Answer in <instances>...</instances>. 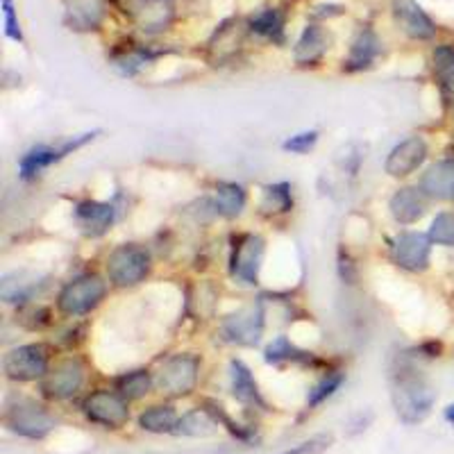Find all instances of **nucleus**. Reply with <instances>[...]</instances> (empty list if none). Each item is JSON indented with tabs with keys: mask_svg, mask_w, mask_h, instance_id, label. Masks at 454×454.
<instances>
[{
	"mask_svg": "<svg viewBox=\"0 0 454 454\" xmlns=\"http://www.w3.org/2000/svg\"><path fill=\"white\" fill-rule=\"evenodd\" d=\"M391 400L397 419L404 425H419L432 413L436 393L419 371L403 366L393 375Z\"/></svg>",
	"mask_w": 454,
	"mask_h": 454,
	"instance_id": "f257e3e1",
	"label": "nucleus"
},
{
	"mask_svg": "<svg viewBox=\"0 0 454 454\" xmlns=\"http://www.w3.org/2000/svg\"><path fill=\"white\" fill-rule=\"evenodd\" d=\"M153 269V257L148 248L139 243H123L114 248L107 257V278L119 289H132L144 282Z\"/></svg>",
	"mask_w": 454,
	"mask_h": 454,
	"instance_id": "f03ea898",
	"label": "nucleus"
},
{
	"mask_svg": "<svg viewBox=\"0 0 454 454\" xmlns=\"http://www.w3.org/2000/svg\"><path fill=\"white\" fill-rule=\"evenodd\" d=\"M107 295V282L98 273H84L67 282L57 295V309L78 318L100 305Z\"/></svg>",
	"mask_w": 454,
	"mask_h": 454,
	"instance_id": "7ed1b4c3",
	"label": "nucleus"
},
{
	"mask_svg": "<svg viewBox=\"0 0 454 454\" xmlns=\"http://www.w3.org/2000/svg\"><path fill=\"white\" fill-rule=\"evenodd\" d=\"M5 425L23 439L42 441L55 429V419L43 404H39L32 397L19 395L7 404Z\"/></svg>",
	"mask_w": 454,
	"mask_h": 454,
	"instance_id": "20e7f679",
	"label": "nucleus"
},
{
	"mask_svg": "<svg viewBox=\"0 0 454 454\" xmlns=\"http://www.w3.org/2000/svg\"><path fill=\"white\" fill-rule=\"evenodd\" d=\"M200 377V356L192 352L168 356L155 375V388L168 397H184L196 388Z\"/></svg>",
	"mask_w": 454,
	"mask_h": 454,
	"instance_id": "39448f33",
	"label": "nucleus"
},
{
	"mask_svg": "<svg viewBox=\"0 0 454 454\" xmlns=\"http://www.w3.org/2000/svg\"><path fill=\"white\" fill-rule=\"evenodd\" d=\"M3 371L12 382H36L51 371V352L43 343L12 348L3 359Z\"/></svg>",
	"mask_w": 454,
	"mask_h": 454,
	"instance_id": "423d86ee",
	"label": "nucleus"
},
{
	"mask_svg": "<svg viewBox=\"0 0 454 454\" xmlns=\"http://www.w3.org/2000/svg\"><path fill=\"white\" fill-rule=\"evenodd\" d=\"M114 3L145 35H160L176 21L173 0H114Z\"/></svg>",
	"mask_w": 454,
	"mask_h": 454,
	"instance_id": "0eeeda50",
	"label": "nucleus"
},
{
	"mask_svg": "<svg viewBox=\"0 0 454 454\" xmlns=\"http://www.w3.org/2000/svg\"><path fill=\"white\" fill-rule=\"evenodd\" d=\"M96 135L98 132H87V135H80V137H73V139L64 141L62 145H35L32 150H27L26 155L21 157V161H19V176H21V180H35V177H39L46 168H51L52 164H57V161H62L64 157L73 155L75 150L84 148V145L89 144V141L96 139Z\"/></svg>",
	"mask_w": 454,
	"mask_h": 454,
	"instance_id": "6e6552de",
	"label": "nucleus"
},
{
	"mask_svg": "<svg viewBox=\"0 0 454 454\" xmlns=\"http://www.w3.org/2000/svg\"><path fill=\"white\" fill-rule=\"evenodd\" d=\"M82 411L89 423L103 429H121L129 420L128 400L119 391H93L89 393L82 404Z\"/></svg>",
	"mask_w": 454,
	"mask_h": 454,
	"instance_id": "1a4fd4ad",
	"label": "nucleus"
},
{
	"mask_svg": "<svg viewBox=\"0 0 454 454\" xmlns=\"http://www.w3.org/2000/svg\"><path fill=\"white\" fill-rule=\"evenodd\" d=\"M432 239L420 232H400L391 241V259L403 270L423 273L432 262Z\"/></svg>",
	"mask_w": 454,
	"mask_h": 454,
	"instance_id": "9d476101",
	"label": "nucleus"
},
{
	"mask_svg": "<svg viewBox=\"0 0 454 454\" xmlns=\"http://www.w3.org/2000/svg\"><path fill=\"white\" fill-rule=\"evenodd\" d=\"M263 318H266V314H263V307L259 302L254 307L239 309L237 314L227 316L223 320V339L227 343H234V346L254 348L263 336V325H266Z\"/></svg>",
	"mask_w": 454,
	"mask_h": 454,
	"instance_id": "9b49d317",
	"label": "nucleus"
},
{
	"mask_svg": "<svg viewBox=\"0 0 454 454\" xmlns=\"http://www.w3.org/2000/svg\"><path fill=\"white\" fill-rule=\"evenodd\" d=\"M263 254H266V241L259 234H241L232 246L230 269L232 275L243 284H257L259 270H262Z\"/></svg>",
	"mask_w": 454,
	"mask_h": 454,
	"instance_id": "f8f14e48",
	"label": "nucleus"
},
{
	"mask_svg": "<svg viewBox=\"0 0 454 454\" xmlns=\"http://www.w3.org/2000/svg\"><path fill=\"white\" fill-rule=\"evenodd\" d=\"M84 384V366L80 359L68 356L62 359L55 368L48 371V375L42 380V391L51 400H68L82 388Z\"/></svg>",
	"mask_w": 454,
	"mask_h": 454,
	"instance_id": "ddd939ff",
	"label": "nucleus"
},
{
	"mask_svg": "<svg viewBox=\"0 0 454 454\" xmlns=\"http://www.w3.org/2000/svg\"><path fill=\"white\" fill-rule=\"evenodd\" d=\"M427 155V141L423 137H409V139L400 141L388 153L387 161H384V170H387V176L395 177V180H403V177L413 176L425 164Z\"/></svg>",
	"mask_w": 454,
	"mask_h": 454,
	"instance_id": "4468645a",
	"label": "nucleus"
},
{
	"mask_svg": "<svg viewBox=\"0 0 454 454\" xmlns=\"http://www.w3.org/2000/svg\"><path fill=\"white\" fill-rule=\"evenodd\" d=\"M393 16L397 26L403 27L411 39L427 42L436 36V23L429 19L427 12L416 0H393Z\"/></svg>",
	"mask_w": 454,
	"mask_h": 454,
	"instance_id": "2eb2a0df",
	"label": "nucleus"
},
{
	"mask_svg": "<svg viewBox=\"0 0 454 454\" xmlns=\"http://www.w3.org/2000/svg\"><path fill=\"white\" fill-rule=\"evenodd\" d=\"M116 221V207L114 202L82 200L75 205V223L87 237H103Z\"/></svg>",
	"mask_w": 454,
	"mask_h": 454,
	"instance_id": "dca6fc26",
	"label": "nucleus"
},
{
	"mask_svg": "<svg viewBox=\"0 0 454 454\" xmlns=\"http://www.w3.org/2000/svg\"><path fill=\"white\" fill-rule=\"evenodd\" d=\"M425 193L416 186H400L388 200V212H391L393 221L400 225H413L427 212V200Z\"/></svg>",
	"mask_w": 454,
	"mask_h": 454,
	"instance_id": "f3484780",
	"label": "nucleus"
},
{
	"mask_svg": "<svg viewBox=\"0 0 454 454\" xmlns=\"http://www.w3.org/2000/svg\"><path fill=\"white\" fill-rule=\"evenodd\" d=\"M230 382H232V395L237 397L239 403L246 404V407H257L269 411V404H266L262 391H259V384L254 380L253 371L241 359L230 362Z\"/></svg>",
	"mask_w": 454,
	"mask_h": 454,
	"instance_id": "a211bd4d",
	"label": "nucleus"
},
{
	"mask_svg": "<svg viewBox=\"0 0 454 454\" xmlns=\"http://www.w3.org/2000/svg\"><path fill=\"white\" fill-rule=\"evenodd\" d=\"M420 192L432 200H454V160H441L420 177Z\"/></svg>",
	"mask_w": 454,
	"mask_h": 454,
	"instance_id": "6ab92c4d",
	"label": "nucleus"
},
{
	"mask_svg": "<svg viewBox=\"0 0 454 454\" xmlns=\"http://www.w3.org/2000/svg\"><path fill=\"white\" fill-rule=\"evenodd\" d=\"M330 48V36L323 27L307 26L295 43L294 57L300 67H316Z\"/></svg>",
	"mask_w": 454,
	"mask_h": 454,
	"instance_id": "aec40b11",
	"label": "nucleus"
},
{
	"mask_svg": "<svg viewBox=\"0 0 454 454\" xmlns=\"http://www.w3.org/2000/svg\"><path fill=\"white\" fill-rule=\"evenodd\" d=\"M64 7L73 30H96L105 19L103 0H64Z\"/></svg>",
	"mask_w": 454,
	"mask_h": 454,
	"instance_id": "412c9836",
	"label": "nucleus"
},
{
	"mask_svg": "<svg viewBox=\"0 0 454 454\" xmlns=\"http://www.w3.org/2000/svg\"><path fill=\"white\" fill-rule=\"evenodd\" d=\"M382 52V43L377 39V35L372 30H362L355 36V42L350 46V55L346 59V71L356 73V71H366V68L372 67L377 57Z\"/></svg>",
	"mask_w": 454,
	"mask_h": 454,
	"instance_id": "4be33fe9",
	"label": "nucleus"
},
{
	"mask_svg": "<svg viewBox=\"0 0 454 454\" xmlns=\"http://www.w3.org/2000/svg\"><path fill=\"white\" fill-rule=\"evenodd\" d=\"M263 359L270 366H309L314 362V355L307 350H300L295 343H291L286 336H278L266 346V352H263Z\"/></svg>",
	"mask_w": 454,
	"mask_h": 454,
	"instance_id": "5701e85b",
	"label": "nucleus"
},
{
	"mask_svg": "<svg viewBox=\"0 0 454 454\" xmlns=\"http://www.w3.org/2000/svg\"><path fill=\"white\" fill-rule=\"evenodd\" d=\"M248 193L237 182H218L214 192V209L223 218H237L246 209Z\"/></svg>",
	"mask_w": 454,
	"mask_h": 454,
	"instance_id": "b1692460",
	"label": "nucleus"
},
{
	"mask_svg": "<svg viewBox=\"0 0 454 454\" xmlns=\"http://www.w3.org/2000/svg\"><path fill=\"white\" fill-rule=\"evenodd\" d=\"M432 67L445 105L454 109V46H439L432 55Z\"/></svg>",
	"mask_w": 454,
	"mask_h": 454,
	"instance_id": "393cba45",
	"label": "nucleus"
},
{
	"mask_svg": "<svg viewBox=\"0 0 454 454\" xmlns=\"http://www.w3.org/2000/svg\"><path fill=\"white\" fill-rule=\"evenodd\" d=\"M177 411L170 404H155L139 413V427L150 434H173L177 427Z\"/></svg>",
	"mask_w": 454,
	"mask_h": 454,
	"instance_id": "a878e982",
	"label": "nucleus"
},
{
	"mask_svg": "<svg viewBox=\"0 0 454 454\" xmlns=\"http://www.w3.org/2000/svg\"><path fill=\"white\" fill-rule=\"evenodd\" d=\"M243 43V27L241 23L237 21H227L223 23L221 30L214 35L212 43H209V51H212L214 59L223 62V59H230L234 52L241 48Z\"/></svg>",
	"mask_w": 454,
	"mask_h": 454,
	"instance_id": "bb28decb",
	"label": "nucleus"
},
{
	"mask_svg": "<svg viewBox=\"0 0 454 454\" xmlns=\"http://www.w3.org/2000/svg\"><path fill=\"white\" fill-rule=\"evenodd\" d=\"M216 427H221V425L212 419V413L202 407L184 413V416L177 420V427L173 434H176V436H196L198 439V436H209V434H214Z\"/></svg>",
	"mask_w": 454,
	"mask_h": 454,
	"instance_id": "cd10ccee",
	"label": "nucleus"
},
{
	"mask_svg": "<svg viewBox=\"0 0 454 454\" xmlns=\"http://www.w3.org/2000/svg\"><path fill=\"white\" fill-rule=\"evenodd\" d=\"M155 388V377L148 371L139 368V371H129L116 380V391L125 397V400H141Z\"/></svg>",
	"mask_w": 454,
	"mask_h": 454,
	"instance_id": "c85d7f7f",
	"label": "nucleus"
},
{
	"mask_svg": "<svg viewBox=\"0 0 454 454\" xmlns=\"http://www.w3.org/2000/svg\"><path fill=\"white\" fill-rule=\"evenodd\" d=\"M250 30L254 35L269 39V42L284 43V14L275 7H269V10H262L253 21H250Z\"/></svg>",
	"mask_w": 454,
	"mask_h": 454,
	"instance_id": "c756f323",
	"label": "nucleus"
},
{
	"mask_svg": "<svg viewBox=\"0 0 454 454\" xmlns=\"http://www.w3.org/2000/svg\"><path fill=\"white\" fill-rule=\"evenodd\" d=\"M294 209V193H291L289 182H278V184H269L263 189L262 198V212L263 214H286Z\"/></svg>",
	"mask_w": 454,
	"mask_h": 454,
	"instance_id": "7c9ffc66",
	"label": "nucleus"
},
{
	"mask_svg": "<svg viewBox=\"0 0 454 454\" xmlns=\"http://www.w3.org/2000/svg\"><path fill=\"white\" fill-rule=\"evenodd\" d=\"M343 382H346V372L343 371H332L327 372V375L320 377V382L316 384V387L309 391V395H307V407L309 409L320 407V404L325 403V400H330V397L339 391Z\"/></svg>",
	"mask_w": 454,
	"mask_h": 454,
	"instance_id": "2f4dec72",
	"label": "nucleus"
},
{
	"mask_svg": "<svg viewBox=\"0 0 454 454\" xmlns=\"http://www.w3.org/2000/svg\"><path fill=\"white\" fill-rule=\"evenodd\" d=\"M202 407L212 413V419L216 420L221 427H225L227 432L232 434V436H237L239 441H243V443H250V441L254 439L253 429H246V427H241L239 423H234V420L230 419V413L225 411V407H223L221 403H216V400H205V404H202Z\"/></svg>",
	"mask_w": 454,
	"mask_h": 454,
	"instance_id": "473e14b6",
	"label": "nucleus"
},
{
	"mask_svg": "<svg viewBox=\"0 0 454 454\" xmlns=\"http://www.w3.org/2000/svg\"><path fill=\"white\" fill-rule=\"evenodd\" d=\"M427 237L432 243L443 246V248H454V212H441L434 216L429 225Z\"/></svg>",
	"mask_w": 454,
	"mask_h": 454,
	"instance_id": "72a5a7b5",
	"label": "nucleus"
},
{
	"mask_svg": "<svg viewBox=\"0 0 454 454\" xmlns=\"http://www.w3.org/2000/svg\"><path fill=\"white\" fill-rule=\"evenodd\" d=\"M320 135L316 129H307V132H298V135L289 137V139L282 144V150L291 153V155H307L318 144Z\"/></svg>",
	"mask_w": 454,
	"mask_h": 454,
	"instance_id": "f704fd0d",
	"label": "nucleus"
},
{
	"mask_svg": "<svg viewBox=\"0 0 454 454\" xmlns=\"http://www.w3.org/2000/svg\"><path fill=\"white\" fill-rule=\"evenodd\" d=\"M334 443V436L332 434H316L311 439L302 441V443L294 445V448L284 450L282 454H323L325 450L332 448Z\"/></svg>",
	"mask_w": 454,
	"mask_h": 454,
	"instance_id": "c9c22d12",
	"label": "nucleus"
},
{
	"mask_svg": "<svg viewBox=\"0 0 454 454\" xmlns=\"http://www.w3.org/2000/svg\"><path fill=\"white\" fill-rule=\"evenodd\" d=\"M3 16H5V35L14 42L21 43L23 42V30H21V23L16 19V10H14V3L12 0H3Z\"/></svg>",
	"mask_w": 454,
	"mask_h": 454,
	"instance_id": "e433bc0d",
	"label": "nucleus"
},
{
	"mask_svg": "<svg viewBox=\"0 0 454 454\" xmlns=\"http://www.w3.org/2000/svg\"><path fill=\"white\" fill-rule=\"evenodd\" d=\"M371 420H372V413H368L366 419H364V411H359L355 416V420L350 423V427H352L350 434H359V432H364V429H368Z\"/></svg>",
	"mask_w": 454,
	"mask_h": 454,
	"instance_id": "4c0bfd02",
	"label": "nucleus"
},
{
	"mask_svg": "<svg viewBox=\"0 0 454 454\" xmlns=\"http://www.w3.org/2000/svg\"><path fill=\"white\" fill-rule=\"evenodd\" d=\"M443 419H445V423H450V425H452V427H454V403H452V404H448V407H445Z\"/></svg>",
	"mask_w": 454,
	"mask_h": 454,
	"instance_id": "58836bf2",
	"label": "nucleus"
}]
</instances>
